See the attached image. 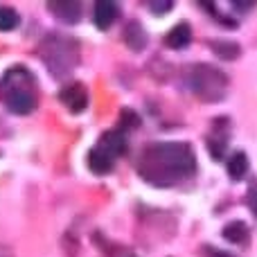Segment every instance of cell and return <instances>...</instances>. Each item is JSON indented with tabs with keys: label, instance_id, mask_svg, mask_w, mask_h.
I'll return each mask as SVG.
<instances>
[{
	"label": "cell",
	"instance_id": "cell-1",
	"mask_svg": "<svg viewBox=\"0 0 257 257\" xmlns=\"http://www.w3.org/2000/svg\"><path fill=\"white\" fill-rule=\"evenodd\" d=\"M138 172L154 185L167 187L196 172V156L187 142H156L140 156Z\"/></svg>",
	"mask_w": 257,
	"mask_h": 257
},
{
	"label": "cell",
	"instance_id": "cell-2",
	"mask_svg": "<svg viewBox=\"0 0 257 257\" xmlns=\"http://www.w3.org/2000/svg\"><path fill=\"white\" fill-rule=\"evenodd\" d=\"M0 97L16 115H30L36 108V81L23 66H14L0 79Z\"/></svg>",
	"mask_w": 257,
	"mask_h": 257
},
{
	"label": "cell",
	"instance_id": "cell-3",
	"mask_svg": "<svg viewBox=\"0 0 257 257\" xmlns=\"http://www.w3.org/2000/svg\"><path fill=\"white\" fill-rule=\"evenodd\" d=\"M187 88L201 102H219L226 97L228 77L221 68L210 63H194L187 70Z\"/></svg>",
	"mask_w": 257,
	"mask_h": 257
},
{
	"label": "cell",
	"instance_id": "cell-4",
	"mask_svg": "<svg viewBox=\"0 0 257 257\" xmlns=\"http://www.w3.org/2000/svg\"><path fill=\"white\" fill-rule=\"evenodd\" d=\"M61 102L66 104V108L70 113H84L88 106V90L81 81H72V84L63 86L61 88Z\"/></svg>",
	"mask_w": 257,
	"mask_h": 257
},
{
	"label": "cell",
	"instance_id": "cell-5",
	"mask_svg": "<svg viewBox=\"0 0 257 257\" xmlns=\"http://www.w3.org/2000/svg\"><path fill=\"white\" fill-rule=\"evenodd\" d=\"M97 149H102L108 158H120L126 151V138L122 131H106L97 142Z\"/></svg>",
	"mask_w": 257,
	"mask_h": 257
},
{
	"label": "cell",
	"instance_id": "cell-6",
	"mask_svg": "<svg viewBox=\"0 0 257 257\" xmlns=\"http://www.w3.org/2000/svg\"><path fill=\"white\" fill-rule=\"evenodd\" d=\"M117 18V7L111 0H99L93 9V21L99 30H108L113 25V21Z\"/></svg>",
	"mask_w": 257,
	"mask_h": 257
},
{
	"label": "cell",
	"instance_id": "cell-7",
	"mask_svg": "<svg viewBox=\"0 0 257 257\" xmlns=\"http://www.w3.org/2000/svg\"><path fill=\"white\" fill-rule=\"evenodd\" d=\"M190 41H192V27L187 23H178L165 36V45L172 50H183L185 45H190Z\"/></svg>",
	"mask_w": 257,
	"mask_h": 257
},
{
	"label": "cell",
	"instance_id": "cell-8",
	"mask_svg": "<svg viewBox=\"0 0 257 257\" xmlns=\"http://www.w3.org/2000/svg\"><path fill=\"white\" fill-rule=\"evenodd\" d=\"M50 12L59 16V21L66 23H77L81 16V5L75 0H63V3H50Z\"/></svg>",
	"mask_w": 257,
	"mask_h": 257
},
{
	"label": "cell",
	"instance_id": "cell-9",
	"mask_svg": "<svg viewBox=\"0 0 257 257\" xmlns=\"http://www.w3.org/2000/svg\"><path fill=\"white\" fill-rule=\"evenodd\" d=\"M226 169H228V176H230L232 181H241L244 174L248 172V156H246L244 151H235V154L228 158Z\"/></svg>",
	"mask_w": 257,
	"mask_h": 257
},
{
	"label": "cell",
	"instance_id": "cell-10",
	"mask_svg": "<svg viewBox=\"0 0 257 257\" xmlns=\"http://www.w3.org/2000/svg\"><path fill=\"white\" fill-rule=\"evenodd\" d=\"M88 167L93 174H108L113 169V158H108L102 149H90L88 151Z\"/></svg>",
	"mask_w": 257,
	"mask_h": 257
},
{
	"label": "cell",
	"instance_id": "cell-11",
	"mask_svg": "<svg viewBox=\"0 0 257 257\" xmlns=\"http://www.w3.org/2000/svg\"><path fill=\"white\" fill-rule=\"evenodd\" d=\"M124 41L131 50H142L147 45V32L140 23H128L124 30Z\"/></svg>",
	"mask_w": 257,
	"mask_h": 257
},
{
	"label": "cell",
	"instance_id": "cell-12",
	"mask_svg": "<svg viewBox=\"0 0 257 257\" xmlns=\"http://www.w3.org/2000/svg\"><path fill=\"white\" fill-rule=\"evenodd\" d=\"M210 50H212L217 57L226 59V61H235L241 54V48L235 43V41H212L210 43Z\"/></svg>",
	"mask_w": 257,
	"mask_h": 257
},
{
	"label": "cell",
	"instance_id": "cell-13",
	"mask_svg": "<svg viewBox=\"0 0 257 257\" xmlns=\"http://www.w3.org/2000/svg\"><path fill=\"white\" fill-rule=\"evenodd\" d=\"M223 237L230 244H244L248 239V226L244 221H230L223 226Z\"/></svg>",
	"mask_w": 257,
	"mask_h": 257
},
{
	"label": "cell",
	"instance_id": "cell-14",
	"mask_svg": "<svg viewBox=\"0 0 257 257\" xmlns=\"http://www.w3.org/2000/svg\"><path fill=\"white\" fill-rule=\"evenodd\" d=\"M21 23V18H18V12L12 7H0V32H12L14 27Z\"/></svg>",
	"mask_w": 257,
	"mask_h": 257
},
{
	"label": "cell",
	"instance_id": "cell-15",
	"mask_svg": "<svg viewBox=\"0 0 257 257\" xmlns=\"http://www.w3.org/2000/svg\"><path fill=\"white\" fill-rule=\"evenodd\" d=\"M208 149H210V154L214 156V158H221L223 156V149H226V136H221V138H208Z\"/></svg>",
	"mask_w": 257,
	"mask_h": 257
},
{
	"label": "cell",
	"instance_id": "cell-16",
	"mask_svg": "<svg viewBox=\"0 0 257 257\" xmlns=\"http://www.w3.org/2000/svg\"><path fill=\"white\" fill-rule=\"evenodd\" d=\"M138 124H140V117H138L136 113L131 111V108H122V113H120V126L122 128H136Z\"/></svg>",
	"mask_w": 257,
	"mask_h": 257
},
{
	"label": "cell",
	"instance_id": "cell-17",
	"mask_svg": "<svg viewBox=\"0 0 257 257\" xmlns=\"http://www.w3.org/2000/svg\"><path fill=\"white\" fill-rule=\"evenodd\" d=\"M246 203H248V208L253 210V214L257 217V185H253L248 190V194H246Z\"/></svg>",
	"mask_w": 257,
	"mask_h": 257
},
{
	"label": "cell",
	"instance_id": "cell-18",
	"mask_svg": "<svg viewBox=\"0 0 257 257\" xmlns=\"http://www.w3.org/2000/svg\"><path fill=\"white\" fill-rule=\"evenodd\" d=\"M172 7H174V5L169 3V0H167V3H151V5H149V9H151L154 14H165V12H169Z\"/></svg>",
	"mask_w": 257,
	"mask_h": 257
},
{
	"label": "cell",
	"instance_id": "cell-19",
	"mask_svg": "<svg viewBox=\"0 0 257 257\" xmlns=\"http://www.w3.org/2000/svg\"><path fill=\"white\" fill-rule=\"evenodd\" d=\"M208 257H230V255H223V253H221V250L212 248V250H208Z\"/></svg>",
	"mask_w": 257,
	"mask_h": 257
}]
</instances>
